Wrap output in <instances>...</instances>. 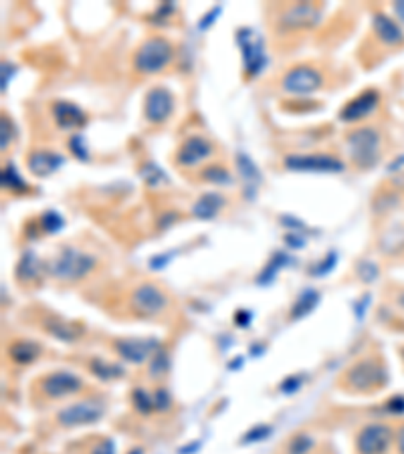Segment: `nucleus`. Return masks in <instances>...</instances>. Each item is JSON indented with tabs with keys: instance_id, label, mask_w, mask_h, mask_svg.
I'll list each match as a JSON object with an SVG mask.
<instances>
[{
	"instance_id": "nucleus-12",
	"label": "nucleus",
	"mask_w": 404,
	"mask_h": 454,
	"mask_svg": "<svg viewBox=\"0 0 404 454\" xmlns=\"http://www.w3.org/2000/svg\"><path fill=\"white\" fill-rule=\"evenodd\" d=\"M41 391L51 400H61L81 390V380L71 372H53L41 380Z\"/></svg>"
},
{
	"instance_id": "nucleus-28",
	"label": "nucleus",
	"mask_w": 404,
	"mask_h": 454,
	"mask_svg": "<svg viewBox=\"0 0 404 454\" xmlns=\"http://www.w3.org/2000/svg\"><path fill=\"white\" fill-rule=\"evenodd\" d=\"M2 186L13 192H23V190H29V184L25 182V178L18 174L13 164H8L4 170H2Z\"/></svg>"
},
{
	"instance_id": "nucleus-33",
	"label": "nucleus",
	"mask_w": 404,
	"mask_h": 454,
	"mask_svg": "<svg viewBox=\"0 0 404 454\" xmlns=\"http://www.w3.org/2000/svg\"><path fill=\"white\" fill-rule=\"evenodd\" d=\"M41 226H43L45 233H59L63 226L61 214L55 212V210H47V212L41 216Z\"/></svg>"
},
{
	"instance_id": "nucleus-20",
	"label": "nucleus",
	"mask_w": 404,
	"mask_h": 454,
	"mask_svg": "<svg viewBox=\"0 0 404 454\" xmlns=\"http://www.w3.org/2000/svg\"><path fill=\"white\" fill-rule=\"evenodd\" d=\"M222 204H225V198L217 194V192H206V194H202L201 198L196 200V204L192 206V214L196 216V219L202 220H210L215 219L218 214V210L222 208Z\"/></svg>"
},
{
	"instance_id": "nucleus-36",
	"label": "nucleus",
	"mask_w": 404,
	"mask_h": 454,
	"mask_svg": "<svg viewBox=\"0 0 404 454\" xmlns=\"http://www.w3.org/2000/svg\"><path fill=\"white\" fill-rule=\"evenodd\" d=\"M378 266L372 261H362L360 265H358V275H360V279L366 283H372L376 277H378Z\"/></svg>"
},
{
	"instance_id": "nucleus-14",
	"label": "nucleus",
	"mask_w": 404,
	"mask_h": 454,
	"mask_svg": "<svg viewBox=\"0 0 404 454\" xmlns=\"http://www.w3.org/2000/svg\"><path fill=\"white\" fill-rule=\"evenodd\" d=\"M378 101H380L378 91H374V89H366V91H362L360 95H356L350 103H346V105H343L342 111H340V119H342V122H348V124L360 122V119L368 117V115L376 110Z\"/></svg>"
},
{
	"instance_id": "nucleus-51",
	"label": "nucleus",
	"mask_w": 404,
	"mask_h": 454,
	"mask_svg": "<svg viewBox=\"0 0 404 454\" xmlns=\"http://www.w3.org/2000/svg\"><path fill=\"white\" fill-rule=\"evenodd\" d=\"M164 259H168V257H156V259H152L150 266H152V268H162V266L168 263V261H164Z\"/></svg>"
},
{
	"instance_id": "nucleus-22",
	"label": "nucleus",
	"mask_w": 404,
	"mask_h": 454,
	"mask_svg": "<svg viewBox=\"0 0 404 454\" xmlns=\"http://www.w3.org/2000/svg\"><path fill=\"white\" fill-rule=\"evenodd\" d=\"M45 329H47L53 337L61 339V342H65V344L75 342V339L79 337V333H81V329L75 327V325H71V323H65V321H61V319H47V321H45Z\"/></svg>"
},
{
	"instance_id": "nucleus-46",
	"label": "nucleus",
	"mask_w": 404,
	"mask_h": 454,
	"mask_svg": "<svg viewBox=\"0 0 404 454\" xmlns=\"http://www.w3.org/2000/svg\"><path fill=\"white\" fill-rule=\"evenodd\" d=\"M394 442H396V450H398V454H404V424L403 426H398V430H396V434H394Z\"/></svg>"
},
{
	"instance_id": "nucleus-4",
	"label": "nucleus",
	"mask_w": 404,
	"mask_h": 454,
	"mask_svg": "<svg viewBox=\"0 0 404 454\" xmlns=\"http://www.w3.org/2000/svg\"><path fill=\"white\" fill-rule=\"evenodd\" d=\"M283 166L287 170H293V172H326V174H336L343 172L346 164H343L340 157L329 156V154H291V156H285L283 160Z\"/></svg>"
},
{
	"instance_id": "nucleus-44",
	"label": "nucleus",
	"mask_w": 404,
	"mask_h": 454,
	"mask_svg": "<svg viewBox=\"0 0 404 454\" xmlns=\"http://www.w3.org/2000/svg\"><path fill=\"white\" fill-rule=\"evenodd\" d=\"M218 15H220V6H215L210 13H206V15H204V18L201 20V25H198V29H201V31H206V29L217 20Z\"/></svg>"
},
{
	"instance_id": "nucleus-34",
	"label": "nucleus",
	"mask_w": 404,
	"mask_h": 454,
	"mask_svg": "<svg viewBox=\"0 0 404 454\" xmlns=\"http://www.w3.org/2000/svg\"><path fill=\"white\" fill-rule=\"evenodd\" d=\"M313 448V439L308 434H297L289 444V454H308Z\"/></svg>"
},
{
	"instance_id": "nucleus-15",
	"label": "nucleus",
	"mask_w": 404,
	"mask_h": 454,
	"mask_svg": "<svg viewBox=\"0 0 404 454\" xmlns=\"http://www.w3.org/2000/svg\"><path fill=\"white\" fill-rule=\"evenodd\" d=\"M215 154V148H213V143L208 140H204L201 136H192V138H188L182 145H180V150H178V154H176V162L180 164V166H196V164H201L204 160H208V157Z\"/></svg>"
},
{
	"instance_id": "nucleus-1",
	"label": "nucleus",
	"mask_w": 404,
	"mask_h": 454,
	"mask_svg": "<svg viewBox=\"0 0 404 454\" xmlns=\"http://www.w3.org/2000/svg\"><path fill=\"white\" fill-rule=\"evenodd\" d=\"M174 47L164 37H150L141 43L134 55V67L141 75H154L164 71L172 61Z\"/></svg>"
},
{
	"instance_id": "nucleus-30",
	"label": "nucleus",
	"mask_w": 404,
	"mask_h": 454,
	"mask_svg": "<svg viewBox=\"0 0 404 454\" xmlns=\"http://www.w3.org/2000/svg\"><path fill=\"white\" fill-rule=\"evenodd\" d=\"M132 400H134V406L141 414H150L154 410V398L144 390V388H136L132 394Z\"/></svg>"
},
{
	"instance_id": "nucleus-40",
	"label": "nucleus",
	"mask_w": 404,
	"mask_h": 454,
	"mask_svg": "<svg viewBox=\"0 0 404 454\" xmlns=\"http://www.w3.org/2000/svg\"><path fill=\"white\" fill-rule=\"evenodd\" d=\"M0 126H2V150H8V145L13 141V126H11V122H8L6 115H2Z\"/></svg>"
},
{
	"instance_id": "nucleus-49",
	"label": "nucleus",
	"mask_w": 404,
	"mask_h": 454,
	"mask_svg": "<svg viewBox=\"0 0 404 454\" xmlns=\"http://www.w3.org/2000/svg\"><path fill=\"white\" fill-rule=\"evenodd\" d=\"M281 224H285V226H291V228H301L303 224L299 222L297 219H293V216H281Z\"/></svg>"
},
{
	"instance_id": "nucleus-31",
	"label": "nucleus",
	"mask_w": 404,
	"mask_h": 454,
	"mask_svg": "<svg viewBox=\"0 0 404 454\" xmlns=\"http://www.w3.org/2000/svg\"><path fill=\"white\" fill-rule=\"evenodd\" d=\"M168 365H170V361H168L166 351L158 349L154 356H152V363H150V376L152 377L164 376V374L168 372Z\"/></svg>"
},
{
	"instance_id": "nucleus-6",
	"label": "nucleus",
	"mask_w": 404,
	"mask_h": 454,
	"mask_svg": "<svg viewBox=\"0 0 404 454\" xmlns=\"http://www.w3.org/2000/svg\"><path fill=\"white\" fill-rule=\"evenodd\" d=\"M394 440V432L386 424H368L356 436L358 454H384Z\"/></svg>"
},
{
	"instance_id": "nucleus-9",
	"label": "nucleus",
	"mask_w": 404,
	"mask_h": 454,
	"mask_svg": "<svg viewBox=\"0 0 404 454\" xmlns=\"http://www.w3.org/2000/svg\"><path fill=\"white\" fill-rule=\"evenodd\" d=\"M384 370L380 368V363L374 360H362L354 363L348 374H346V384L356 391H368L376 388L378 384L384 382Z\"/></svg>"
},
{
	"instance_id": "nucleus-3",
	"label": "nucleus",
	"mask_w": 404,
	"mask_h": 454,
	"mask_svg": "<svg viewBox=\"0 0 404 454\" xmlns=\"http://www.w3.org/2000/svg\"><path fill=\"white\" fill-rule=\"evenodd\" d=\"M350 157L358 168H372L380 154V134L374 127H358L346 138Z\"/></svg>"
},
{
	"instance_id": "nucleus-43",
	"label": "nucleus",
	"mask_w": 404,
	"mask_h": 454,
	"mask_svg": "<svg viewBox=\"0 0 404 454\" xmlns=\"http://www.w3.org/2000/svg\"><path fill=\"white\" fill-rule=\"evenodd\" d=\"M91 454H118V450H115V442L111 439L101 440L94 450H91Z\"/></svg>"
},
{
	"instance_id": "nucleus-25",
	"label": "nucleus",
	"mask_w": 404,
	"mask_h": 454,
	"mask_svg": "<svg viewBox=\"0 0 404 454\" xmlns=\"http://www.w3.org/2000/svg\"><path fill=\"white\" fill-rule=\"evenodd\" d=\"M201 178L204 182H210V184H218V186H231L233 184V176L227 168L218 166V164H210L206 166L201 172Z\"/></svg>"
},
{
	"instance_id": "nucleus-10",
	"label": "nucleus",
	"mask_w": 404,
	"mask_h": 454,
	"mask_svg": "<svg viewBox=\"0 0 404 454\" xmlns=\"http://www.w3.org/2000/svg\"><path fill=\"white\" fill-rule=\"evenodd\" d=\"M132 305L141 315H160L168 307V297L160 287L152 283H144L132 293Z\"/></svg>"
},
{
	"instance_id": "nucleus-5",
	"label": "nucleus",
	"mask_w": 404,
	"mask_h": 454,
	"mask_svg": "<svg viewBox=\"0 0 404 454\" xmlns=\"http://www.w3.org/2000/svg\"><path fill=\"white\" fill-rule=\"evenodd\" d=\"M324 83V77L317 69H313L310 65H297L293 69H289L283 79H281V87L287 93L293 95H310L317 91Z\"/></svg>"
},
{
	"instance_id": "nucleus-39",
	"label": "nucleus",
	"mask_w": 404,
	"mask_h": 454,
	"mask_svg": "<svg viewBox=\"0 0 404 454\" xmlns=\"http://www.w3.org/2000/svg\"><path fill=\"white\" fill-rule=\"evenodd\" d=\"M334 266H336V254H334V252H329L320 265L313 266V271H311V273H313V275H317V277H322V275H327Z\"/></svg>"
},
{
	"instance_id": "nucleus-26",
	"label": "nucleus",
	"mask_w": 404,
	"mask_h": 454,
	"mask_svg": "<svg viewBox=\"0 0 404 454\" xmlns=\"http://www.w3.org/2000/svg\"><path fill=\"white\" fill-rule=\"evenodd\" d=\"M236 170H239V174L243 176V180L247 184H259L261 182V172H259V168L253 164V160L247 154H236Z\"/></svg>"
},
{
	"instance_id": "nucleus-47",
	"label": "nucleus",
	"mask_w": 404,
	"mask_h": 454,
	"mask_svg": "<svg viewBox=\"0 0 404 454\" xmlns=\"http://www.w3.org/2000/svg\"><path fill=\"white\" fill-rule=\"evenodd\" d=\"M234 321H236L241 327H247V325H249V321H251V313L249 311H239V313L234 315Z\"/></svg>"
},
{
	"instance_id": "nucleus-41",
	"label": "nucleus",
	"mask_w": 404,
	"mask_h": 454,
	"mask_svg": "<svg viewBox=\"0 0 404 454\" xmlns=\"http://www.w3.org/2000/svg\"><path fill=\"white\" fill-rule=\"evenodd\" d=\"M301 384H303V377H287V380H283V384H281V391H285V394H296V391L301 388Z\"/></svg>"
},
{
	"instance_id": "nucleus-11",
	"label": "nucleus",
	"mask_w": 404,
	"mask_h": 454,
	"mask_svg": "<svg viewBox=\"0 0 404 454\" xmlns=\"http://www.w3.org/2000/svg\"><path fill=\"white\" fill-rule=\"evenodd\" d=\"M174 111V97L166 87H154L146 95L144 115L150 124H164Z\"/></svg>"
},
{
	"instance_id": "nucleus-21",
	"label": "nucleus",
	"mask_w": 404,
	"mask_h": 454,
	"mask_svg": "<svg viewBox=\"0 0 404 454\" xmlns=\"http://www.w3.org/2000/svg\"><path fill=\"white\" fill-rule=\"evenodd\" d=\"M41 345L37 342H31V339H18L15 344L8 347V356L11 360L15 363H20V365H29L32 361L37 360L41 356Z\"/></svg>"
},
{
	"instance_id": "nucleus-23",
	"label": "nucleus",
	"mask_w": 404,
	"mask_h": 454,
	"mask_svg": "<svg viewBox=\"0 0 404 454\" xmlns=\"http://www.w3.org/2000/svg\"><path fill=\"white\" fill-rule=\"evenodd\" d=\"M39 268H41V261L32 251H27L23 254L20 263L16 266V277L25 279V281H32L39 277Z\"/></svg>"
},
{
	"instance_id": "nucleus-8",
	"label": "nucleus",
	"mask_w": 404,
	"mask_h": 454,
	"mask_svg": "<svg viewBox=\"0 0 404 454\" xmlns=\"http://www.w3.org/2000/svg\"><path fill=\"white\" fill-rule=\"evenodd\" d=\"M103 406L99 402H75L69 404L57 414V422L65 426V428H77V426H87V424H95L101 420L103 416Z\"/></svg>"
},
{
	"instance_id": "nucleus-13",
	"label": "nucleus",
	"mask_w": 404,
	"mask_h": 454,
	"mask_svg": "<svg viewBox=\"0 0 404 454\" xmlns=\"http://www.w3.org/2000/svg\"><path fill=\"white\" fill-rule=\"evenodd\" d=\"M320 20V8H315L310 2L303 4H293L287 11H283L279 22L281 27L291 29V31H299V29H311L315 27Z\"/></svg>"
},
{
	"instance_id": "nucleus-19",
	"label": "nucleus",
	"mask_w": 404,
	"mask_h": 454,
	"mask_svg": "<svg viewBox=\"0 0 404 454\" xmlns=\"http://www.w3.org/2000/svg\"><path fill=\"white\" fill-rule=\"evenodd\" d=\"M374 31L378 39L389 45V47H400L404 43V31L396 20H392L386 15H374Z\"/></svg>"
},
{
	"instance_id": "nucleus-18",
	"label": "nucleus",
	"mask_w": 404,
	"mask_h": 454,
	"mask_svg": "<svg viewBox=\"0 0 404 454\" xmlns=\"http://www.w3.org/2000/svg\"><path fill=\"white\" fill-rule=\"evenodd\" d=\"M53 117L61 129H79L87 122L85 113L75 103H69V101H57L53 105Z\"/></svg>"
},
{
	"instance_id": "nucleus-24",
	"label": "nucleus",
	"mask_w": 404,
	"mask_h": 454,
	"mask_svg": "<svg viewBox=\"0 0 404 454\" xmlns=\"http://www.w3.org/2000/svg\"><path fill=\"white\" fill-rule=\"evenodd\" d=\"M317 301H320L317 291H313V289L303 291V293L299 295V299L296 301L293 309H291V319H301V317H305L308 313H311V311L315 309Z\"/></svg>"
},
{
	"instance_id": "nucleus-54",
	"label": "nucleus",
	"mask_w": 404,
	"mask_h": 454,
	"mask_svg": "<svg viewBox=\"0 0 404 454\" xmlns=\"http://www.w3.org/2000/svg\"><path fill=\"white\" fill-rule=\"evenodd\" d=\"M130 454H141V450H140V448H138V450H132V453H130Z\"/></svg>"
},
{
	"instance_id": "nucleus-52",
	"label": "nucleus",
	"mask_w": 404,
	"mask_h": 454,
	"mask_svg": "<svg viewBox=\"0 0 404 454\" xmlns=\"http://www.w3.org/2000/svg\"><path fill=\"white\" fill-rule=\"evenodd\" d=\"M198 448H201V442H194V444H190V446H184V448H180V454L196 453Z\"/></svg>"
},
{
	"instance_id": "nucleus-45",
	"label": "nucleus",
	"mask_w": 404,
	"mask_h": 454,
	"mask_svg": "<svg viewBox=\"0 0 404 454\" xmlns=\"http://www.w3.org/2000/svg\"><path fill=\"white\" fill-rule=\"evenodd\" d=\"M285 242H287L291 249H303V247H305V240L299 235H285Z\"/></svg>"
},
{
	"instance_id": "nucleus-29",
	"label": "nucleus",
	"mask_w": 404,
	"mask_h": 454,
	"mask_svg": "<svg viewBox=\"0 0 404 454\" xmlns=\"http://www.w3.org/2000/svg\"><path fill=\"white\" fill-rule=\"evenodd\" d=\"M287 254H283V252H275L273 257H271V261L267 263V266H265V271L259 275V279H257V283L259 285H265V283H271L273 279H275V275H277V271H279L281 266L287 265Z\"/></svg>"
},
{
	"instance_id": "nucleus-32",
	"label": "nucleus",
	"mask_w": 404,
	"mask_h": 454,
	"mask_svg": "<svg viewBox=\"0 0 404 454\" xmlns=\"http://www.w3.org/2000/svg\"><path fill=\"white\" fill-rule=\"evenodd\" d=\"M141 176L146 178V182L150 184V186H160V184H166L168 180H166V174L162 172L156 164H146L144 168H141Z\"/></svg>"
},
{
	"instance_id": "nucleus-37",
	"label": "nucleus",
	"mask_w": 404,
	"mask_h": 454,
	"mask_svg": "<svg viewBox=\"0 0 404 454\" xmlns=\"http://www.w3.org/2000/svg\"><path fill=\"white\" fill-rule=\"evenodd\" d=\"M69 148H71V152H73L75 157H79V160H87V157H89V150H87V145H85L83 136H73V138L69 140Z\"/></svg>"
},
{
	"instance_id": "nucleus-50",
	"label": "nucleus",
	"mask_w": 404,
	"mask_h": 454,
	"mask_svg": "<svg viewBox=\"0 0 404 454\" xmlns=\"http://www.w3.org/2000/svg\"><path fill=\"white\" fill-rule=\"evenodd\" d=\"M392 8H394V15L398 16V18H400V20L404 22V0H400V2H396V4H394Z\"/></svg>"
},
{
	"instance_id": "nucleus-17",
	"label": "nucleus",
	"mask_w": 404,
	"mask_h": 454,
	"mask_svg": "<svg viewBox=\"0 0 404 454\" xmlns=\"http://www.w3.org/2000/svg\"><path fill=\"white\" fill-rule=\"evenodd\" d=\"M63 162H65V157L61 154H55V152H49V150H37L27 160V168L31 170V174L43 178V176L57 172L63 166Z\"/></svg>"
},
{
	"instance_id": "nucleus-7",
	"label": "nucleus",
	"mask_w": 404,
	"mask_h": 454,
	"mask_svg": "<svg viewBox=\"0 0 404 454\" xmlns=\"http://www.w3.org/2000/svg\"><path fill=\"white\" fill-rule=\"evenodd\" d=\"M239 47L243 51V65H245V73L249 77L259 75L267 65V55L263 51V39L255 37V32L251 29H241L236 34Z\"/></svg>"
},
{
	"instance_id": "nucleus-53",
	"label": "nucleus",
	"mask_w": 404,
	"mask_h": 454,
	"mask_svg": "<svg viewBox=\"0 0 404 454\" xmlns=\"http://www.w3.org/2000/svg\"><path fill=\"white\" fill-rule=\"evenodd\" d=\"M396 305H398V309H400V311H404V289L398 293V295H396Z\"/></svg>"
},
{
	"instance_id": "nucleus-42",
	"label": "nucleus",
	"mask_w": 404,
	"mask_h": 454,
	"mask_svg": "<svg viewBox=\"0 0 404 454\" xmlns=\"http://www.w3.org/2000/svg\"><path fill=\"white\" fill-rule=\"evenodd\" d=\"M384 410L390 414H404V396H394L384 404Z\"/></svg>"
},
{
	"instance_id": "nucleus-38",
	"label": "nucleus",
	"mask_w": 404,
	"mask_h": 454,
	"mask_svg": "<svg viewBox=\"0 0 404 454\" xmlns=\"http://www.w3.org/2000/svg\"><path fill=\"white\" fill-rule=\"evenodd\" d=\"M152 398H154V410H158V412H164V410H168V408H170L172 398H170V394H168V390L158 388Z\"/></svg>"
},
{
	"instance_id": "nucleus-35",
	"label": "nucleus",
	"mask_w": 404,
	"mask_h": 454,
	"mask_svg": "<svg viewBox=\"0 0 404 454\" xmlns=\"http://www.w3.org/2000/svg\"><path fill=\"white\" fill-rule=\"evenodd\" d=\"M273 432V428L271 426H267V424H259V426H253L249 432L243 436V444H249V442H261L265 440L269 434Z\"/></svg>"
},
{
	"instance_id": "nucleus-16",
	"label": "nucleus",
	"mask_w": 404,
	"mask_h": 454,
	"mask_svg": "<svg viewBox=\"0 0 404 454\" xmlns=\"http://www.w3.org/2000/svg\"><path fill=\"white\" fill-rule=\"evenodd\" d=\"M156 349V339H120L115 344V351L120 354V358L130 363H144L150 356H154Z\"/></svg>"
},
{
	"instance_id": "nucleus-2",
	"label": "nucleus",
	"mask_w": 404,
	"mask_h": 454,
	"mask_svg": "<svg viewBox=\"0 0 404 454\" xmlns=\"http://www.w3.org/2000/svg\"><path fill=\"white\" fill-rule=\"evenodd\" d=\"M95 257L81 252L73 247H63L59 254L51 261L49 271L55 279H63V281H77L83 279L85 275H89L95 268Z\"/></svg>"
},
{
	"instance_id": "nucleus-48",
	"label": "nucleus",
	"mask_w": 404,
	"mask_h": 454,
	"mask_svg": "<svg viewBox=\"0 0 404 454\" xmlns=\"http://www.w3.org/2000/svg\"><path fill=\"white\" fill-rule=\"evenodd\" d=\"M174 11V4H170V2H164L162 6H160V11H158V18H168L170 16V13Z\"/></svg>"
},
{
	"instance_id": "nucleus-27",
	"label": "nucleus",
	"mask_w": 404,
	"mask_h": 454,
	"mask_svg": "<svg viewBox=\"0 0 404 454\" xmlns=\"http://www.w3.org/2000/svg\"><path fill=\"white\" fill-rule=\"evenodd\" d=\"M89 370L94 372L95 376L101 377V380H113V377L124 376V370L115 363H108V361L99 360V358H94L89 361Z\"/></svg>"
}]
</instances>
